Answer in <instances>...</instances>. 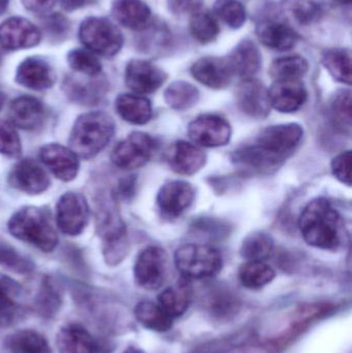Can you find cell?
Instances as JSON below:
<instances>
[{
	"label": "cell",
	"mask_w": 352,
	"mask_h": 353,
	"mask_svg": "<svg viewBox=\"0 0 352 353\" xmlns=\"http://www.w3.org/2000/svg\"><path fill=\"white\" fill-rule=\"evenodd\" d=\"M60 6L68 12L78 10L86 4L87 0H59Z\"/></svg>",
	"instance_id": "cell-48"
},
{
	"label": "cell",
	"mask_w": 352,
	"mask_h": 353,
	"mask_svg": "<svg viewBox=\"0 0 352 353\" xmlns=\"http://www.w3.org/2000/svg\"><path fill=\"white\" fill-rule=\"evenodd\" d=\"M27 10L33 12H45L54 6L55 0H22Z\"/></svg>",
	"instance_id": "cell-47"
},
{
	"label": "cell",
	"mask_w": 352,
	"mask_h": 353,
	"mask_svg": "<svg viewBox=\"0 0 352 353\" xmlns=\"http://www.w3.org/2000/svg\"><path fill=\"white\" fill-rule=\"evenodd\" d=\"M22 286L6 274L0 273V327L16 323L21 314Z\"/></svg>",
	"instance_id": "cell-25"
},
{
	"label": "cell",
	"mask_w": 352,
	"mask_h": 353,
	"mask_svg": "<svg viewBox=\"0 0 352 353\" xmlns=\"http://www.w3.org/2000/svg\"><path fill=\"white\" fill-rule=\"evenodd\" d=\"M188 136L194 144L205 148L225 146L231 141V124L220 116L205 114L190 122Z\"/></svg>",
	"instance_id": "cell-11"
},
{
	"label": "cell",
	"mask_w": 352,
	"mask_h": 353,
	"mask_svg": "<svg viewBox=\"0 0 352 353\" xmlns=\"http://www.w3.org/2000/svg\"><path fill=\"white\" fill-rule=\"evenodd\" d=\"M61 305V296L54 282L45 279L41 282L37 298V310L43 316L50 317L56 314Z\"/></svg>",
	"instance_id": "cell-40"
},
{
	"label": "cell",
	"mask_w": 352,
	"mask_h": 353,
	"mask_svg": "<svg viewBox=\"0 0 352 353\" xmlns=\"http://www.w3.org/2000/svg\"><path fill=\"white\" fill-rule=\"evenodd\" d=\"M4 103H6V94L0 90V111L3 108Z\"/></svg>",
	"instance_id": "cell-52"
},
{
	"label": "cell",
	"mask_w": 352,
	"mask_h": 353,
	"mask_svg": "<svg viewBox=\"0 0 352 353\" xmlns=\"http://www.w3.org/2000/svg\"><path fill=\"white\" fill-rule=\"evenodd\" d=\"M39 159L56 178L63 182L74 180L80 171L79 157L68 147L48 144L39 150Z\"/></svg>",
	"instance_id": "cell-17"
},
{
	"label": "cell",
	"mask_w": 352,
	"mask_h": 353,
	"mask_svg": "<svg viewBox=\"0 0 352 353\" xmlns=\"http://www.w3.org/2000/svg\"><path fill=\"white\" fill-rule=\"evenodd\" d=\"M56 345L60 353H94L92 336L78 323H68L58 331Z\"/></svg>",
	"instance_id": "cell-27"
},
{
	"label": "cell",
	"mask_w": 352,
	"mask_h": 353,
	"mask_svg": "<svg viewBox=\"0 0 352 353\" xmlns=\"http://www.w3.org/2000/svg\"><path fill=\"white\" fill-rule=\"evenodd\" d=\"M271 107L281 113H293L303 107L308 92L301 80L275 81L268 89Z\"/></svg>",
	"instance_id": "cell-18"
},
{
	"label": "cell",
	"mask_w": 352,
	"mask_h": 353,
	"mask_svg": "<svg viewBox=\"0 0 352 353\" xmlns=\"http://www.w3.org/2000/svg\"><path fill=\"white\" fill-rule=\"evenodd\" d=\"M134 315L138 323L151 331L167 332L173 327L174 319L161 308L158 303L143 301L134 308Z\"/></svg>",
	"instance_id": "cell-30"
},
{
	"label": "cell",
	"mask_w": 352,
	"mask_h": 353,
	"mask_svg": "<svg viewBox=\"0 0 352 353\" xmlns=\"http://www.w3.org/2000/svg\"><path fill=\"white\" fill-rule=\"evenodd\" d=\"M8 183L20 192L37 195L48 190L51 181L45 170L37 161L27 159L12 167L8 174Z\"/></svg>",
	"instance_id": "cell-12"
},
{
	"label": "cell",
	"mask_w": 352,
	"mask_h": 353,
	"mask_svg": "<svg viewBox=\"0 0 352 353\" xmlns=\"http://www.w3.org/2000/svg\"><path fill=\"white\" fill-rule=\"evenodd\" d=\"M0 265L20 274H28L34 269V265L30 259L6 243H0Z\"/></svg>",
	"instance_id": "cell-42"
},
{
	"label": "cell",
	"mask_w": 352,
	"mask_h": 353,
	"mask_svg": "<svg viewBox=\"0 0 352 353\" xmlns=\"http://www.w3.org/2000/svg\"><path fill=\"white\" fill-rule=\"evenodd\" d=\"M55 81L53 68L41 58H27L17 68L16 82L31 90H47L53 87Z\"/></svg>",
	"instance_id": "cell-21"
},
{
	"label": "cell",
	"mask_w": 352,
	"mask_h": 353,
	"mask_svg": "<svg viewBox=\"0 0 352 353\" xmlns=\"http://www.w3.org/2000/svg\"><path fill=\"white\" fill-rule=\"evenodd\" d=\"M200 92L198 88L184 81H177L167 87L165 92V99L167 105L178 111L189 109L196 105Z\"/></svg>",
	"instance_id": "cell-36"
},
{
	"label": "cell",
	"mask_w": 352,
	"mask_h": 353,
	"mask_svg": "<svg viewBox=\"0 0 352 353\" xmlns=\"http://www.w3.org/2000/svg\"><path fill=\"white\" fill-rule=\"evenodd\" d=\"M90 219V207L86 197L80 192L68 191L58 199L56 223L66 236H76L84 232Z\"/></svg>",
	"instance_id": "cell-7"
},
{
	"label": "cell",
	"mask_w": 352,
	"mask_h": 353,
	"mask_svg": "<svg viewBox=\"0 0 352 353\" xmlns=\"http://www.w3.org/2000/svg\"><path fill=\"white\" fill-rule=\"evenodd\" d=\"M191 300V286L186 279L165 288L158 296V304L173 319L182 316L188 310Z\"/></svg>",
	"instance_id": "cell-29"
},
{
	"label": "cell",
	"mask_w": 352,
	"mask_h": 353,
	"mask_svg": "<svg viewBox=\"0 0 352 353\" xmlns=\"http://www.w3.org/2000/svg\"><path fill=\"white\" fill-rule=\"evenodd\" d=\"M204 0H167L169 10L177 16L194 14L202 8Z\"/></svg>",
	"instance_id": "cell-46"
},
{
	"label": "cell",
	"mask_w": 352,
	"mask_h": 353,
	"mask_svg": "<svg viewBox=\"0 0 352 353\" xmlns=\"http://www.w3.org/2000/svg\"><path fill=\"white\" fill-rule=\"evenodd\" d=\"M79 35L87 49L105 57L116 55L123 46V35L105 18H87L81 24Z\"/></svg>",
	"instance_id": "cell-6"
},
{
	"label": "cell",
	"mask_w": 352,
	"mask_h": 353,
	"mask_svg": "<svg viewBox=\"0 0 352 353\" xmlns=\"http://www.w3.org/2000/svg\"><path fill=\"white\" fill-rule=\"evenodd\" d=\"M191 16L190 33L196 41L200 43H209L217 39L220 29L212 14L198 10Z\"/></svg>",
	"instance_id": "cell-37"
},
{
	"label": "cell",
	"mask_w": 352,
	"mask_h": 353,
	"mask_svg": "<svg viewBox=\"0 0 352 353\" xmlns=\"http://www.w3.org/2000/svg\"><path fill=\"white\" fill-rule=\"evenodd\" d=\"M134 179L130 178L123 180V182L120 184L119 193L122 196H128L134 192Z\"/></svg>",
	"instance_id": "cell-49"
},
{
	"label": "cell",
	"mask_w": 352,
	"mask_h": 353,
	"mask_svg": "<svg viewBox=\"0 0 352 353\" xmlns=\"http://www.w3.org/2000/svg\"><path fill=\"white\" fill-rule=\"evenodd\" d=\"M68 62L76 72L89 77L99 76L101 72V63L92 52L76 49L68 53Z\"/></svg>",
	"instance_id": "cell-41"
},
{
	"label": "cell",
	"mask_w": 352,
	"mask_h": 353,
	"mask_svg": "<svg viewBox=\"0 0 352 353\" xmlns=\"http://www.w3.org/2000/svg\"><path fill=\"white\" fill-rule=\"evenodd\" d=\"M116 111L122 119L134 125H144L152 117L150 101L138 94H120L116 99Z\"/></svg>",
	"instance_id": "cell-28"
},
{
	"label": "cell",
	"mask_w": 352,
	"mask_h": 353,
	"mask_svg": "<svg viewBox=\"0 0 352 353\" xmlns=\"http://www.w3.org/2000/svg\"><path fill=\"white\" fill-rule=\"evenodd\" d=\"M154 139L142 132H134L119 143L112 151L111 161L122 170L144 167L154 154Z\"/></svg>",
	"instance_id": "cell-8"
},
{
	"label": "cell",
	"mask_w": 352,
	"mask_h": 353,
	"mask_svg": "<svg viewBox=\"0 0 352 353\" xmlns=\"http://www.w3.org/2000/svg\"><path fill=\"white\" fill-rule=\"evenodd\" d=\"M115 130L113 118L105 112L82 114L70 132V148L79 157L92 159L111 142Z\"/></svg>",
	"instance_id": "cell-3"
},
{
	"label": "cell",
	"mask_w": 352,
	"mask_h": 353,
	"mask_svg": "<svg viewBox=\"0 0 352 353\" xmlns=\"http://www.w3.org/2000/svg\"><path fill=\"white\" fill-rule=\"evenodd\" d=\"M240 111L254 119H264L270 114L268 89L253 78L244 79L236 92Z\"/></svg>",
	"instance_id": "cell-15"
},
{
	"label": "cell",
	"mask_w": 352,
	"mask_h": 353,
	"mask_svg": "<svg viewBox=\"0 0 352 353\" xmlns=\"http://www.w3.org/2000/svg\"><path fill=\"white\" fill-rule=\"evenodd\" d=\"M214 12L231 28H240L246 21L245 8L238 0H216Z\"/></svg>",
	"instance_id": "cell-39"
},
{
	"label": "cell",
	"mask_w": 352,
	"mask_h": 353,
	"mask_svg": "<svg viewBox=\"0 0 352 353\" xmlns=\"http://www.w3.org/2000/svg\"><path fill=\"white\" fill-rule=\"evenodd\" d=\"M10 353H52L47 339L33 330H21L6 341Z\"/></svg>",
	"instance_id": "cell-31"
},
{
	"label": "cell",
	"mask_w": 352,
	"mask_h": 353,
	"mask_svg": "<svg viewBox=\"0 0 352 353\" xmlns=\"http://www.w3.org/2000/svg\"><path fill=\"white\" fill-rule=\"evenodd\" d=\"M222 265L220 252L209 245L186 244L175 253L176 268L187 280L214 277Z\"/></svg>",
	"instance_id": "cell-5"
},
{
	"label": "cell",
	"mask_w": 352,
	"mask_h": 353,
	"mask_svg": "<svg viewBox=\"0 0 352 353\" xmlns=\"http://www.w3.org/2000/svg\"><path fill=\"white\" fill-rule=\"evenodd\" d=\"M334 1L343 4V6H349V4L351 3L352 0H334Z\"/></svg>",
	"instance_id": "cell-53"
},
{
	"label": "cell",
	"mask_w": 352,
	"mask_h": 353,
	"mask_svg": "<svg viewBox=\"0 0 352 353\" xmlns=\"http://www.w3.org/2000/svg\"><path fill=\"white\" fill-rule=\"evenodd\" d=\"M41 39V30L21 17L8 19L0 25V45L4 49H29L39 45Z\"/></svg>",
	"instance_id": "cell-16"
},
{
	"label": "cell",
	"mask_w": 352,
	"mask_h": 353,
	"mask_svg": "<svg viewBox=\"0 0 352 353\" xmlns=\"http://www.w3.org/2000/svg\"><path fill=\"white\" fill-rule=\"evenodd\" d=\"M123 353H146L145 352H143L142 350H140V348L134 347V346H130V347H128L127 350H125Z\"/></svg>",
	"instance_id": "cell-50"
},
{
	"label": "cell",
	"mask_w": 352,
	"mask_h": 353,
	"mask_svg": "<svg viewBox=\"0 0 352 353\" xmlns=\"http://www.w3.org/2000/svg\"><path fill=\"white\" fill-rule=\"evenodd\" d=\"M167 76L158 66L146 60H132L126 66V86L136 94H150L158 90Z\"/></svg>",
	"instance_id": "cell-14"
},
{
	"label": "cell",
	"mask_w": 352,
	"mask_h": 353,
	"mask_svg": "<svg viewBox=\"0 0 352 353\" xmlns=\"http://www.w3.org/2000/svg\"><path fill=\"white\" fill-rule=\"evenodd\" d=\"M8 0H0V14H3L6 12V8H8Z\"/></svg>",
	"instance_id": "cell-51"
},
{
	"label": "cell",
	"mask_w": 352,
	"mask_h": 353,
	"mask_svg": "<svg viewBox=\"0 0 352 353\" xmlns=\"http://www.w3.org/2000/svg\"><path fill=\"white\" fill-rule=\"evenodd\" d=\"M274 249V240L265 232L248 234L242 243L240 253L247 261H264L270 257Z\"/></svg>",
	"instance_id": "cell-33"
},
{
	"label": "cell",
	"mask_w": 352,
	"mask_h": 353,
	"mask_svg": "<svg viewBox=\"0 0 352 353\" xmlns=\"http://www.w3.org/2000/svg\"><path fill=\"white\" fill-rule=\"evenodd\" d=\"M332 172L335 178L341 183L351 186V151H345L337 155L332 161Z\"/></svg>",
	"instance_id": "cell-45"
},
{
	"label": "cell",
	"mask_w": 352,
	"mask_h": 353,
	"mask_svg": "<svg viewBox=\"0 0 352 353\" xmlns=\"http://www.w3.org/2000/svg\"><path fill=\"white\" fill-rule=\"evenodd\" d=\"M96 228L103 242V256L109 265H117L127 254L126 226L112 197L101 195L96 201Z\"/></svg>",
	"instance_id": "cell-4"
},
{
	"label": "cell",
	"mask_w": 352,
	"mask_h": 353,
	"mask_svg": "<svg viewBox=\"0 0 352 353\" xmlns=\"http://www.w3.org/2000/svg\"><path fill=\"white\" fill-rule=\"evenodd\" d=\"M274 278V270L264 261H246L240 267V282L249 290H260L270 284Z\"/></svg>",
	"instance_id": "cell-32"
},
{
	"label": "cell",
	"mask_w": 352,
	"mask_h": 353,
	"mask_svg": "<svg viewBox=\"0 0 352 353\" xmlns=\"http://www.w3.org/2000/svg\"><path fill=\"white\" fill-rule=\"evenodd\" d=\"M256 34L265 47L275 51H289L299 41V35L293 28L275 21L260 23L256 29Z\"/></svg>",
	"instance_id": "cell-23"
},
{
	"label": "cell",
	"mask_w": 352,
	"mask_h": 353,
	"mask_svg": "<svg viewBox=\"0 0 352 353\" xmlns=\"http://www.w3.org/2000/svg\"><path fill=\"white\" fill-rule=\"evenodd\" d=\"M303 134V128L298 123L269 126L258 137L256 146L270 157L283 161L299 145Z\"/></svg>",
	"instance_id": "cell-10"
},
{
	"label": "cell",
	"mask_w": 352,
	"mask_h": 353,
	"mask_svg": "<svg viewBox=\"0 0 352 353\" xmlns=\"http://www.w3.org/2000/svg\"><path fill=\"white\" fill-rule=\"evenodd\" d=\"M309 70L307 60L302 56H287L273 62L270 74L275 81H299Z\"/></svg>",
	"instance_id": "cell-34"
},
{
	"label": "cell",
	"mask_w": 352,
	"mask_h": 353,
	"mask_svg": "<svg viewBox=\"0 0 352 353\" xmlns=\"http://www.w3.org/2000/svg\"><path fill=\"white\" fill-rule=\"evenodd\" d=\"M196 191L185 181H169L159 189L157 205L165 217H180L194 203Z\"/></svg>",
	"instance_id": "cell-13"
},
{
	"label": "cell",
	"mask_w": 352,
	"mask_h": 353,
	"mask_svg": "<svg viewBox=\"0 0 352 353\" xmlns=\"http://www.w3.org/2000/svg\"><path fill=\"white\" fill-rule=\"evenodd\" d=\"M333 119L337 125L351 130V92L342 90L335 95L332 101Z\"/></svg>",
	"instance_id": "cell-44"
},
{
	"label": "cell",
	"mask_w": 352,
	"mask_h": 353,
	"mask_svg": "<svg viewBox=\"0 0 352 353\" xmlns=\"http://www.w3.org/2000/svg\"><path fill=\"white\" fill-rule=\"evenodd\" d=\"M114 18L126 28L143 30L151 19V10L143 0H114L112 6Z\"/></svg>",
	"instance_id": "cell-24"
},
{
	"label": "cell",
	"mask_w": 352,
	"mask_h": 353,
	"mask_svg": "<svg viewBox=\"0 0 352 353\" xmlns=\"http://www.w3.org/2000/svg\"><path fill=\"white\" fill-rule=\"evenodd\" d=\"M227 61L234 74L243 79L253 78L262 65V55L256 43L246 39L234 49Z\"/></svg>",
	"instance_id": "cell-26"
},
{
	"label": "cell",
	"mask_w": 352,
	"mask_h": 353,
	"mask_svg": "<svg viewBox=\"0 0 352 353\" xmlns=\"http://www.w3.org/2000/svg\"><path fill=\"white\" fill-rule=\"evenodd\" d=\"M283 8L301 25H310L322 16V8L312 0H283Z\"/></svg>",
	"instance_id": "cell-38"
},
{
	"label": "cell",
	"mask_w": 352,
	"mask_h": 353,
	"mask_svg": "<svg viewBox=\"0 0 352 353\" xmlns=\"http://www.w3.org/2000/svg\"><path fill=\"white\" fill-rule=\"evenodd\" d=\"M322 63L333 78L343 84H351V54L345 49H331L324 52Z\"/></svg>",
	"instance_id": "cell-35"
},
{
	"label": "cell",
	"mask_w": 352,
	"mask_h": 353,
	"mask_svg": "<svg viewBox=\"0 0 352 353\" xmlns=\"http://www.w3.org/2000/svg\"><path fill=\"white\" fill-rule=\"evenodd\" d=\"M167 163L175 173L191 176L205 167L207 154L198 145L179 141L169 149Z\"/></svg>",
	"instance_id": "cell-20"
},
{
	"label": "cell",
	"mask_w": 352,
	"mask_h": 353,
	"mask_svg": "<svg viewBox=\"0 0 352 353\" xmlns=\"http://www.w3.org/2000/svg\"><path fill=\"white\" fill-rule=\"evenodd\" d=\"M191 74L200 84L211 89H223L231 84L234 74L227 59L204 57L192 65Z\"/></svg>",
	"instance_id": "cell-19"
},
{
	"label": "cell",
	"mask_w": 352,
	"mask_h": 353,
	"mask_svg": "<svg viewBox=\"0 0 352 353\" xmlns=\"http://www.w3.org/2000/svg\"><path fill=\"white\" fill-rule=\"evenodd\" d=\"M0 153L17 159L22 154V143L16 128L6 120H0Z\"/></svg>",
	"instance_id": "cell-43"
},
{
	"label": "cell",
	"mask_w": 352,
	"mask_h": 353,
	"mask_svg": "<svg viewBox=\"0 0 352 353\" xmlns=\"http://www.w3.org/2000/svg\"><path fill=\"white\" fill-rule=\"evenodd\" d=\"M8 230L17 240L43 252H52L58 245V234L52 223L51 215L43 208H21L8 220Z\"/></svg>",
	"instance_id": "cell-2"
},
{
	"label": "cell",
	"mask_w": 352,
	"mask_h": 353,
	"mask_svg": "<svg viewBox=\"0 0 352 353\" xmlns=\"http://www.w3.org/2000/svg\"><path fill=\"white\" fill-rule=\"evenodd\" d=\"M8 116L14 128L34 130L43 124L45 116V107L35 97L24 95L12 101Z\"/></svg>",
	"instance_id": "cell-22"
},
{
	"label": "cell",
	"mask_w": 352,
	"mask_h": 353,
	"mask_svg": "<svg viewBox=\"0 0 352 353\" xmlns=\"http://www.w3.org/2000/svg\"><path fill=\"white\" fill-rule=\"evenodd\" d=\"M304 240L310 246L336 250L342 242V219L334 205L324 197L308 203L299 218Z\"/></svg>",
	"instance_id": "cell-1"
},
{
	"label": "cell",
	"mask_w": 352,
	"mask_h": 353,
	"mask_svg": "<svg viewBox=\"0 0 352 353\" xmlns=\"http://www.w3.org/2000/svg\"><path fill=\"white\" fill-rule=\"evenodd\" d=\"M167 254L163 248L149 246L136 257L134 279L140 288L147 290H159L167 280Z\"/></svg>",
	"instance_id": "cell-9"
}]
</instances>
